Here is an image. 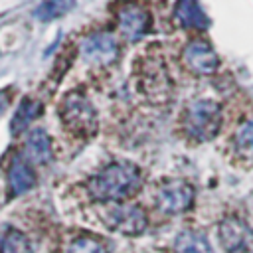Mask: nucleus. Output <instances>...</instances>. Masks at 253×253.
Wrapping results in <instances>:
<instances>
[{"label": "nucleus", "mask_w": 253, "mask_h": 253, "mask_svg": "<svg viewBox=\"0 0 253 253\" xmlns=\"http://www.w3.org/2000/svg\"><path fill=\"white\" fill-rule=\"evenodd\" d=\"M184 63L198 75H210L217 69L219 59L208 42H190L184 49Z\"/></svg>", "instance_id": "obj_8"}, {"label": "nucleus", "mask_w": 253, "mask_h": 253, "mask_svg": "<svg viewBox=\"0 0 253 253\" xmlns=\"http://www.w3.org/2000/svg\"><path fill=\"white\" fill-rule=\"evenodd\" d=\"M182 125L192 138L210 140L217 134V130L221 126V109L215 101L198 99L186 107Z\"/></svg>", "instance_id": "obj_2"}, {"label": "nucleus", "mask_w": 253, "mask_h": 253, "mask_svg": "<svg viewBox=\"0 0 253 253\" xmlns=\"http://www.w3.org/2000/svg\"><path fill=\"white\" fill-rule=\"evenodd\" d=\"M59 115L63 125L77 136H91L97 130V113L89 99L77 91H71L63 97Z\"/></svg>", "instance_id": "obj_3"}, {"label": "nucleus", "mask_w": 253, "mask_h": 253, "mask_svg": "<svg viewBox=\"0 0 253 253\" xmlns=\"http://www.w3.org/2000/svg\"><path fill=\"white\" fill-rule=\"evenodd\" d=\"M176 20L184 28H196V30H206L208 28V18L204 10L200 8L198 0H178L176 4Z\"/></svg>", "instance_id": "obj_12"}, {"label": "nucleus", "mask_w": 253, "mask_h": 253, "mask_svg": "<svg viewBox=\"0 0 253 253\" xmlns=\"http://www.w3.org/2000/svg\"><path fill=\"white\" fill-rule=\"evenodd\" d=\"M26 158L36 164H45L51 160V138L43 128H34L26 140Z\"/></svg>", "instance_id": "obj_11"}, {"label": "nucleus", "mask_w": 253, "mask_h": 253, "mask_svg": "<svg viewBox=\"0 0 253 253\" xmlns=\"http://www.w3.org/2000/svg\"><path fill=\"white\" fill-rule=\"evenodd\" d=\"M235 146L237 150L247 156V158H253V121H245L237 132H235Z\"/></svg>", "instance_id": "obj_18"}, {"label": "nucleus", "mask_w": 253, "mask_h": 253, "mask_svg": "<svg viewBox=\"0 0 253 253\" xmlns=\"http://www.w3.org/2000/svg\"><path fill=\"white\" fill-rule=\"evenodd\" d=\"M65 253H107V247L91 235H79L69 243Z\"/></svg>", "instance_id": "obj_17"}, {"label": "nucleus", "mask_w": 253, "mask_h": 253, "mask_svg": "<svg viewBox=\"0 0 253 253\" xmlns=\"http://www.w3.org/2000/svg\"><path fill=\"white\" fill-rule=\"evenodd\" d=\"M105 221L111 229L123 235H138L146 227L144 211L134 204H115L105 213Z\"/></svg>", "instance_id": "obj_5"}, {"label": "nucleus", "mask_w": 253, "mask_h": 253, "mask_svg": "<svg viewBox=\"0 0 253 253\" xmlns=\"http://www.w3.org/2000/svg\"><path fill=\"white\" fill-rule=\"evenodd\" d=\"M194 202V188L186 180H170L156 192V206L162 213H180Z\"/></svg>", "instance_id": "obj_4"}, {"label": "nucleus", "mask_w": 253, "mask_h": 253, "mask_svg": "<svg viewBox=\"0 0 253 253\" xmlns=\"http://www.w3.org/2000/svg\"><path fill=\"white\" fill-rule=\"evenodd\" d=\"M42 113V103L36 101V99H24L20 103V107L16 109L14 117H12V123H10V132L16 136L20 132H24V128Z\"/></svg>", "instance_id": "obj_13"}, {"label": "nucleus", "mask_w": 253, "mask_h": 253, "mask_svg": "<svg viewBox=\"0 0 253 253\" xmlns=\"http://www.w3.org/2000/svg\"><path fill=\"white\" fill-rule=\"evenodd\" d=\"M150 16L142 6L126 4L119 10V28L128 40H138L148 32Z\"/></svg>", "instance_id": "obj_9"}, {"label": "nucleus", "mask_w": 253, "mask_h": 253, "mask_svg": "<svg viewBox=\"0 0 253 253\" xmlns=\"http://www.w3.org/2000/svg\"><path fill=\"white\" fill-rule=\"evenodd\" d=\"M0 253H32V245L28 237L16 229H8L0 239Z\"/></svg>", "instance_id": "obj_16"}, {"label": "nucleus", "mask_w": 253, "mask_h": 253, "mask_svg": "<svg viewBox=\"0 0 253 253\" xmlns=\"http://www.w3.org/2000/svg\"><path fill=\"white\" fill-rule=\"evenodd\" d=\"M81 53L91 63H111L117 59L119 45H117V40L113 38V34L95 32L83 40Z\"/></svg>", "instance_id": "obj_7"}, {"label": "nucleus", "mask_w": 253, "mask_h": 253, "mask_svg": "<svg viewBox=\"0 0 253 253\" xmlns=\"http://www.w3.org/2000/svg\"><path fill=\"white\" fill-rule=\"evenodd\" d=\"M174 247H176V253H211L210 241L200 231H182Z\"/></svg>", "instance_id": "obj_14"}, {"label": "nucleus", "mask_w": 253, "mask_h": 253, "mask_svg": "<svg viewBox=\"0 0 253 253\" xmlns=\"http://www.w3.org/2000/svg\"><path fill=\"white\" fill-rule=\"evenodd\" d=\"M8 186L14 196H20L36 186V174H34L28 158L14 156V160L8 168Z\"/></svg>", "instance_id": "obj_10"}, {"label": "nucleus", "mask_w": 253, "mask_h": 253, "mask_svg": "<svg viewBox=\"0 0 253 253\" xmlns=\"http://www.w3.org/2000/svg\"><path fill=\"white\" fill-rule=\"evenodd\" d=\"M73 6H75V0H43L34 10V16L42 22H49V20H55V18L67 14Z\"/></svg>", "instance_id": "obj_15"}, {"label": "nucleus", "mask_w": 253, "mask_h": 253, "mask_svg": "<svg viewBox=\"0 0 253 253\" xmlns=\"http://www.w3.org/2000/svg\"><path fill=\"white\" fill-rule=\"evenodd\" d=\"M142 184L138 166L126 160H119L103 168L89 182V194L99 202H121L132 196Z\"/></svg>", "instance_id": "obj_1"}, {"label": "nucleus", "mask_w": 253, "mask_h": 253, "mask_svg": "<svg viewBox=\"0 0 253 253\" xmlns=\"http://www.w3.org/2000/svg\"><path fill=\"white\" fill-rule=\"evenodd\" d=\"M219 243L225 253H253V229L237 217H227L219 225Z\"/></svg>", "instance_id": "obj_6"}, {"label": "nucleus", "mask_w": 253, "mask_h": 253, "mask_svg": "<svg viewBox=\"0 0 253 253\" xmlns=\"http://www.w3.org/2000/svg\"><path fill=\"white\" fill-rule=\"evenodd\" d=\"M8 103H10V91H8V89H2V91H0V115L6 111Z\"/></svg>", "instance_id": "obj_19"}]
</instances>
